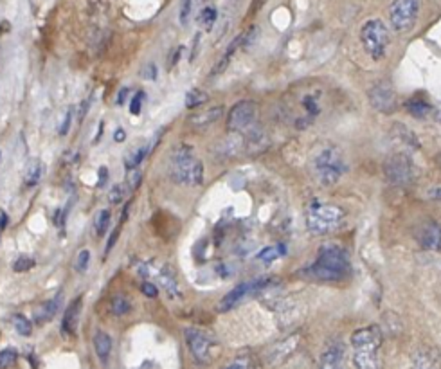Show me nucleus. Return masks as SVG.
Returning a JSON list of instances; mask_svg holds the SVG:
<instances>
[{"label":"nucleus","instance_id":"nucleus-1","mask_svg":"<svg viewBox=\"0 0 441 369\" xmlns=\"http://www.w3.org/2000/svg\"><path fill=\"white\" fill-rule=\"evenodd\" d=\"M301 276L317 283H342L351 277L348 252L339 245H322L315 262L301 270Z\"/></svg>","mask_w":441,"mask_h":369},{"label":"nucleus","instance_id":"nucleus-2","mask_svg":"<svg viewBox=\"0 0 441 369\" xmlns=\"http://www.w3.org/2000/svg\"><path fill=\"white\" fill-rule=\"evenodd\" d=\"M349 344H351L355 369H382L380 351L384 344V333L376 324L362 326L353 331Z\"/></svg>","mask_w":441,"mask_h":369},{"label":"nucleus","instance_id":"nucleus-3","mask_svg":"<svg viewBox=\"0 0 441 369\" xmlns=\"http://www.w3.org/2000/svg\"><path fill=\"white\" fill-rule=\"evenodd\" d=\"M310 169L314 178L322 188H331L346 175L348 162H346L341 148L335 146V144H322L312 155Z\"/></svg>","mask_w":441,"mask_h":369},{"label":"nucleus","instance_id":"nucleus-4","mask_svg":"<svg viewBox=\"0 0 441 369\" xmlns=\"http://www.w3.org/2000/svg\"><path fill=\"white\" fill-rule=\"evenodd\" d=\"M169 177L181 186L196 188L203 182V164L189 144H176L169 154Z\"/></svg>","mask_w":441,"mask_h":369},{"label":"nucleus","instance_id":"nucleus-5","mask_svg":"<svg viewBox=\"0 0 441 369\" xmlns=\"http://www.w3.org/2000/svg\"><path fill=\"white\" fill-rule=\"evenodd\" d=\"M344 218L346 211L341 205L314 200L308 205L307 215H304V223H307V229L312 235L322 236L341 229Z\"/></svg>","mask_w":441,"mask_h":369},{"label":"nucleus","instance_id":"nucleus-6","mask_svg":"<svg viewBox=\"0 0 441 369\" xmlns=\"http://www.w3.org/2000/svg\"><path fill=\"white\" fill-rule=\"evenodd\" d=\"M361 43L364 53L373 62H382L388 56L389 43H391L389 27L380 18L368 20L361 27Z\"/></svg>","mask_w":441,"mask_h":369},{"label":"nucleus","instance_id":"nucleus-7","mask_svg":"<svg viewBox=\"0 0 441 369\" xmlns=\"http://www.w3.org/2000/svg\"><path fill=\"white\" fill-rule=\"evenodd\" d=\"M137 274L141 277H152L157 281V285L166 292V296L171 301H181L184 297L181 289V283L176 279L175 270L169 265H159L154 267L152 263H139Z\"/></svg>","mask_w":441,"mask_h":369},{"label":"nucleus","instance_id":"nucleus-8","mask_svg":"<svg viewBox=\"0 0 441 369\" xmlns=\"http://www.w3.org/2000/svg\"><path fill=\"white\" fill-rule=\"evenodd\" d=\"M384 175L391 184L409 186L418 178V168L407 154H393L386 159Z\"/></svg>","mask_w":441,"mask_h":369},{"label":"nucleus","instance_id":"nucleus-9","mask_svg":"<svg viewBox=\"0 0 441 369\" xmlns=\"http://www.w3.org/2000/svg\"><path fill=\"white\" fill-rule=\"evenodd\" d=\"M420 13V0H395L389 8V23L393 31L407 33L415 27Z\"/></svg>","mask_w":441,"mask_h":369},{"label":"nucleus","instance_id":"nucleus-10","mask_svg":"<svg viewBox=\"0 0 441 369\" xmlns=\"http://www.w3.org/2000/svg\"><path fill=\"white\" fill-rule=\"evenodd\" d=\"M257 119V105L250 100H243L234 105L227 114V130L230 134H245L253 130Z\"/></svg>","mask_w":441,"mask_h":369},{"label":"nucleus","instance_id":"nucleus-11","mask_svg":"<svg viewBox=\"0 0 441 369\" xmlns=\"http://www.w3.org/2000/svg\"><path fill=\"white\" fill-rule=\"evenodd\" d=\"M186 344H188L189 353L193 355L195 362L202 365L211 364L213 360V350H215V343L206 331L198 330V328H186L184 330Z\"/></svg>","mask_w":441,"mask_h":369},{"label":"nucleus","instance_id":"nucleus-12","mask_svg":"<svg viewBox=\"0 0 441 369\" xmlns=\"http://www.w3.org/2000/svg\"><path fill=\"white\" fill-rule=\"evenodd\" d=\"M369 103L375 110H378L380 114H393L398 107V101H396V92L391 85L386 83V81H380V83L373 85L371 90L368 92Z\"/></svg>","mask_w":441,"mask_h":369},{"label":"nucleus","instance_id":"nucleus-13","mask_svg":"<svg viewBox=\"0 0 441 369\" xmlns=\"http://www.w3.org/2000/svg\"><path fill=\"white\" fill-rule=\"evenodd\" d=\"M272 283V279H256V281H245V283H240L238 287H234L230 292H227L225 296L220 299L218 303V311H229L233 310L240 301L243 299L249 294L257 292V290H263Z\"/></svg>","mask_w":441,"mask_h":369},{"label":"nucleus","instance_id":"nucleus-14","mask_svg":"<svg viewBox=\"0 0 441 369\" xmlns=\"http://www.w3.org/2000/svg\"><path fill=\"white\" fill-rule=\"evenodd\" d=\"M319 369H348L346 348L342 341H334L322 350L321 357H319Z\"/></svg>","mask_w":441,"mask_h":369},{"label":"nucleus","instance_id":"nucleus-15","mask_svg":"<svg viewBox=\"0 0 441 369\" xmlns=\"http://www.w3.org/2000/svg\"><path fill=\"white\" fill-rule=\"evenodd\" d=\"M416 242L422 249L437 250L441 249V223L427 222L416 232Z\"/></svg>","mask_w":441,"mask_h":369},{"label":"nucleus","instance_id":"nucleus-16","mask_svg":"<svg viewBox=\"0 0 441 369\" xmlns=\"http://www.w3.org/2000/svg\"><path fill=\"white\" fill-rule=\"evenodd\" d=\"M299 335H290V337H287L285 341H281V343L274 344L272 350L267 353V362H269L270 365H277L283 360H287V358L296 351V348L299 346Z\"/></svg>","mask_w":441,"mask_h":369},{"label":"nucleus","instance_id":"nucleus-17","mask_svg":"<svg viewBox=\"0 0 441 369\" xmlns=\"http://www.w3.org/2000/svg\"><path fill=\"white\" fill-rule=\"evenodd\" d=\"M81 308H83V301L81 297H78L76 301L67 306V310L63 311L62 317V331L65 335H74L78 330V323H80V316H81Z\"/></svg>","mask_w":441,"mask_h":369},{"label":"nucleus","instance_id":"nucleus-18","mask_svg":"<svg viewBox=\"0 0 441 369\" xmlns=\"http://www.w3.org/2000/svg\"><path fill=\"white\" fill-rule=\"evenodd\" d=\"M223 114H225V108H223L222 105H218V107H213L209 108V110L193 114V116L189 117V124H191L193 128H208L211 127V124H215Z\"/></svg>","mask_w":441,"mask_h":369},{"label":"nucleus","instance_id":"nucleus-19","mask_svg":"<svg viewBox=\"0 0 441 369\" xmlns=\"http://www.w3.org/2000/svg\"><path fill=\"white\" fill-rule=\"evenodd\" d=\"M62 301H63V292L60 290V292H56V296H54L53 299L47 301V303L38 310V314H36V319H38V323L43 324V323H49V321H53L54 317L58 316V311H60Z\"/></svg>","mask_w":441,"mask_h":369},{"label":"nucleus","instance_id":"nucleus-20","mask_svg":"<svg viewBox=\"0 0 441 369\" xmlns=\"http://www.w3.org/2000/svg\"><path fill=\"white\" fill-rule=\"evenodd\" d=\"M92 344H94V351H96L97 358L107 364L108 357H110V353H112L110 335H108L107 331H101V330L96 331V335H94V338H92Z\"/></svg>","mask_w":441,"mask_h":369},{"label":"nucleus","instance_id":"nucleus-21","mask_svg":"<svg viewBox=\"0 0 441 369\" xmlns=\"http://www.w3.org/2000/svg\"><path fill=\"white\" fill-rule=\"evenodd\" d=\"M405 110L409 112V116L416 117V119H427L436 114L432 105L423 100H409L405 103Z\"/></svg>","mask_w":441,"mask_h":369},{"label":"nucleus","instance_id":"nucleus-22","mask_svg":"<svg viewBox=\"0 0 441 369\" xmlns=\"http://www.w3.org/2000/svg\"><path fill=\"white\" fill-rule=\"evenodd\" d=\"M43 171H46L43 162L38 161V159H33V161L27 164L26 173H23V184H26L27 188H35V186L42 181Z\"/></svg>","mask_w":441,"mask_h":369},{"label":"nucleus","instance_id":"nucleus-23","mask_svg":"<svg viewBox=\"0 0 441 369\" xmlns=\"http://www.w3.org/2000/svg\"><path fill=\"white\" fill-rule=\"evenodd\" d=\"M148 154H150V144L148 143L134 148V150L128 151V154L124 155V168H127L128 171H132V169H137L139 164H141V162L144 161L146 157H148Z\"/></svg>","mask_w":441,"mask_h":369},{"label":"nucleus","instance_id":"nucleus-24","mask_svg":"<svg viewBox=\"0 0 441 369\" xmlns=\"http://www.w3.org/2000/svg\"><path fill=\"white\" fill-rule=\"evenodd\" d=\"M130 311H132V301L128 299L127 296H123V294H117V296L110 301L112 316L123 317V316H127V314H130Z\"/></svg>","mask_w":441,"mask_h":369},{"label":"nucleus","instance_id":"nucleus-25","mask_svg":"<svg viewBox=\"0 0 441 369\" xmlns=\"http://www.w3.org/2000/svg\"><path fill=\"white\" fill-rule=\"evenodd\" d=\"M209 101V94L203 92L202 89H191L186 94V108L189 110H195V108L202 107Z\"/></svg>","mask_w":441,"mask_h":369},{"label":"nucleus","instance_id":"nucleus-26","mask_svg":"<svg viewBox=\"0 0 441 369\" xmlns=\"http://www.w3.org/2000/svg\"><path fill=\"white\" fill-rule=\"evenodd\" d=\"M395 134H396V137L400 139V141H402V143H405L407 146H415V148H420V141H418V137H416L415 134H413V132L409 130V128L405 127V124H402V123H398V124H395Z\"/></svg>","mask_w":441,"mask_h":369},{"label":"nucleus","instance_id":"nucleus-27","mask_svg":"<svg viewBox=\"0 0 441 369\" xmlns=\"http://www.w3.org/2000/svg\"><path fill=\"white\" fill-rule=\"evenodd\" d=\"M11 323H13V326H15L16 333L22 335V337H31L33 324L26 316H22V314H15V316L11 317Z\"/></svg>","mask_w":441,"mask_h":369},{"label":"nucleus","instance_id":"nucleus-28","mask_svg":"<svg viewBox=\"0 0 441 369\" xmlns=\"http://www.w3.org/2000/svg\"><path fill=\"white\" fill-rule=\"evenodd\" d=\"M216 18H218V11L216 8L213 6H208V8H203L198 15V23L206 29V31H211L213 26H215Z\"/></svg>","mask_w":441,"mask_h":369},{"label":"nucleus","instance_id":"nucleus-29","mask_svg":"<svg viewBox=\"0 0 441 369\" xmlns=\"http://www.w3.org/2000/svg\"><path fill=\"white\" fill-rule=\"evenodd\" d=\"M283 254H285L283 245H272V247H267V249L261 250V252L257 254V260L263 263H272V262H276L277 258H281Z\"/></svg>","mask_w":441,"mask_h":369},{"label":"nucleus","instance_id":"nucleus-30","mask_svg":"<svg viewBox=\"0 0 441 369\" xmlns=\"http://www.w3.org/2000/svg\"><path fill=\"white\" fill-rule=\"evenodd\" d=\"M110 220H112V215L108 209H101V211L97 213L96 220H94V227H96L97 236H103L105 232L108 231V227H110Z\"/></svg>","mask_w":441,"mask_h":369},{"label":"nucleus","instance_id":"nucleus-31","mask_svg":"<svg viewBox=\"0 0 441 369\" xmlns=\"http://www.w3.org/2000/svg\"><path fill=\"white\" fill-rule=\"evenodd\" d=\"M225 369H257V365L250 355H238L229 362Z\"/></svg>","mask_w":441,"mask_h":369},{"label":"nucleus","instance_id":"nucleus-32","mask_svg":"<svg viewBox=\"0 0 441 369\" xmlns=\"http://www.w3.org/2000/svg\"><path fill=\"white\" fill-rule=\"evenodd\" d=\"M16 360H18V353H16V350L8 348V350L0 351V369L13 368V365L16 364Z\"/></svg>","mask_w":441,"mask_h":369},{"label":"nucleus","instance_id":"nucleus-33","mask_svg":"<svg viewBox=\"0 0 441 369\" xmlns=\"http://www.w3.org/2000/svg\"><path fill=\"white\" fill-rule=\"evenodd\" d=\"M90 250L83 249L80 250V254L76 256V262H74V269L78 270L80 274H85L88 270V265H90Z\"/></svg>","mask_w":441,"mask_h":369},{"label":"nucleus","instance_id":"nucleus-34","mask_svg":"<svg viewBox=\"0 0 441 369\" xmlns=\"http://www.w3.org/2000/svg\"><path fill=\"white\" fill-rule=\"evenodd\" d=\"M33 267H35V260L29 258V256H18V258L15 260V263H13V270L18 274L27 272V270H31Z\"/></svg>","mask_w":441,"mask_h":369},{"label":"nucleus","instance_id":"nucleus-35","mask_svg":"<svg viewBox=\"0 0 441 369\" xmlns=\"http://www.w3.org/2000/svg\"><path fill=\"white\" fill-rule=\"evenodd\" d=\"M124 195H127V188H124L123 184H115L114 188L110 189V193H108V202L110 204H121V202L124 200Z\"/></svg>","mask_w":441,"mask_h":369},{"label":"nucleus","instance_id":"nucleus-36","mask_svg":"<svg viewBox=\"0 0 441 369\" xmlns=\"http://www.w3.org/2000/svg\"><path fill=\"white\" fill-rule=\"evenodd\" d=\"M144 97L146 94L142 90L135 92L130 100V114L132 116H141V110H142V103H144Z\"/></svg>","mask_w":441,"mask_h":369},{"label":"nucleus","instance_id":"nucleus-37","mask_svg":"<svg viewBox=\"0 0 441 369\" xmlns=\"http://www.w3.org/2000/svg\"><path fill=\"white\" fill-rule=\"evenodd\" d=\"M141 181H142V173H141V169H132V171H128L127 175V188L128 191H135V189L141 186Z\"/></svg>","mask_w":441,"mask_h":369},{"label":"nucleus","instance_id":"nucleus-38","mask_svg":"<svg viewBox=\"0 0 441 369\" xmlns=\"http://www.w3.org/2000/svg\"><path fill=\"white\" fill-rule=\"evenodd\" d=\"M193 2L191 0H182L181 2V13H179V20H181L182 26H188L189 16H191Z\"/></svg>","mask_w":441,"mask_h":369},{"label":"nucleus","instance_id":"nucleus-39","mask_svg":"<svg viewBox=\"0 0 441 369\" xmlns=\"http://www.w3.org/2000/svg\"><path fill=\"white\" fill-rule=\"evenodd\" d=\"M73 114H74V108L70 107L69 110H67L65 119H63V123H62V127H60V130H58V134H60V135H67V134H69L70 127H73Z\"/></svg>","mask_w":441,"mask_h":369},{"label":"nucleus","instance_id":"nucleus-40","mask_svg":"<svg viewBox=\"0 0 441 369\" xmlns=\"http://www.w3.org/2000/svg\"><path fill=\"white\" fill-rule=\"evenodd\" d=\"M141 292L144 294L146 297H152V299L159 296L157 285H155V283H152V281H144V283H142V285H141Z\"/></svg>","mask_w":441,"mask_h":369},{"label":"nucleus","instance_id":"nucleus-41","mask_svg":"<svg viewBox=\"0 0 441 369\" xmlns=\"http://www.w3.org/2000/svg\"><path fill=\"white\" fill-rule=\"evenodd\" d=\"M90 101H92V97H87V100L81 101L80 110H78V123H81V121L85 119V116H87L88 108H90Z\"/></svg>","mask_w":441,"mask_h":369},{"label":"nucleus","instance_id":"nucleus-42","mask_svg":"<svg viewBox=\"0 0 441 369\" xmlns=\"http://www.w3.org/2000/svg\"><path fill=\"white\" fill-rule=\"evenodd\" d=\"M119 232H121V229L119 227H117V229H115L114 232H112L110 235V238H108V242H107V249H105V252H110L112 249H114V245H115V242H117V238H119Z\"/></svg>","mask_w":441,"mask_h":369},{"label":"nucleus","instance_id":"nucleus-43","mask_svg":"<svg viewBox=\"0 0 441 369\" xmlns=\"http://www.w3.org/2000/svg\"><path fill=\"white\" fill-rule=\"evenodd\" d=\"M427 196L434 202H441V186H432V188L427 191Z\"/></svg>","mask_w":441,"mask_h":369},{"label":"nucleus","instance_id":"nucleus-44","mask_svg":"<svg viewBox=\"0 0 441 369\" xmlns=\"http://www.w3.org/2000/svg\"><path fill=\"white\" fill-rule=\"evenodd\" d=\"M142 77H146V80H155V77H157V67H155L154 63L146 65L144 73H142Z\"/></svg>","mask_w":441,"mask_h":369},{"label":"nucleus","instance_id":"nucleus-45","mask_svg":"<svg viewBox=\"0 0 441 369\" xmlns=\"http://www.w3.org/2000/svg\"><path fill=\"white\" fill-rule=\"evenodd\" d=\"M114 141L115 143H124V141H127V132H124V128H121V127L115 128Z\"/></svg>","mask_w":441,"mask_h":369},{"label":"nucleus","instance_id":"nucleus-46","mask_svg":"<svg viewBox=\"0 0 441 369\" xmlns=\"http://www.w3.org/2000/svg\"><path fill=\"white\" fill-rule=\"evenodd\" d=\"M128 94H130V89H128V87H123V89L119 90V94H117V100H115V103L123 105L124 101H127Z\"/></svg>","mask_w":441,"mask_h":369},{"label":"nucleus","instance_id":"nucleus-47","mask_svg":"<svg viewBox=\"0 0 441 369\" xmlns=\"http://www.w3.org/2000/svg\"><path fill=\"white\" fill-rule=\"evenodd\" d=\"M107 178H108V169L105 168H100V178H97V186H100V188H103L105 184H107Z\"/></svg>","mask_w":441,"mask_h":369},{"label":"nucleus","instance_id":"nucleus-48","mask_svg":"<svg viewBox=\"0 0 441 369\" xmlns=\"http://www.w3.org/2000/svg\"><path fill=\"white\" fill-rule=\"evenodd\" d=\"M6 225H8V215L4 211H0V231H4Z\"/></svg>","mask_w":441,"mask_h":369},{"label":"nucleus","instance_id":"nucleus-49","mask_svg":"<svg viewBox=\"0 0 441 369\" xmlns=\"http://www.w3.org/2000/svg\"><path fill=\"white\" fill-rule=\"evenodd\" d=\"M182 49H184V47H176V50H175V53H173V58H171V63H169V65L173 67L176 62H179V56H181V54H182Z\"/></svg>","mask_w":441,"mask_h":369},{"label":"nucleus","instance_id":"nucleus-50","mask_svg":"<svg viewBox=\"0 0 441 369\" xmlns=\"http://www.w3.org/2000/svg\"><path fill=\"white\" fill-rule=\"evenodd\" d=\"M437 161H440V166H441V154H440V157H437Z\"/></svg>","mask_w":441,"mask_h":369}]
</instances>
